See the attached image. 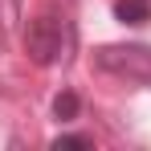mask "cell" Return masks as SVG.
<instances>
[{
    "mask_svg": "<svg viewBox=\"0 0 151 151\" xmlns=\"http://www.w3.org/2000/svg\"><path fill=\"white\" fill-rule=\"evenodd\" d=\"M94 65L102 74L151 86V49L147 45H102V49H94Z\"/></svg>",
    "mask_w": 151,
    "mask_h": 151,
    "instance_id": "6da1fadb",
    "label": "cell"
},
{
    "mask_svg": "<svg viewBox=\"0 0 151 151\" xmlns=\"http://www.w3.org/2000/svg\"><path fill=\"white\" fill-rule=\"evenodd\" d=\"M25 45H29V53H33V61L49 65V61H57V57L65 53V25H61L57 17H37V21H29Z\"/></svg>",
    "mask_w": 151,
    "mask_h": 151,
    "instance_id": "7a4b0ae2",
    "label": "cell"
},
{
    "mask_svg": "<svg viewBox=\"0 0 151 151\" xmlns=\"http://www.w3.org/2000/svg\"><path fill=\"white\" fill-rule=\"evenodd\" d=\"M114 17L123 25H147L151 21V0H114Z\"/></svg>",
    "mask_w": 151,
    "mask_h": 151,
    "instance_id": "3957f363",
    "label": "cell"
},
{
    "mask_svg": "<svg viewBox=\"0 0 151 151\" xmlns=\"http://www.w3.org/2000/svg\"><path fill=\"white\" fill-rule=\"evenodd\" d=\"M53 114H57L61 123H70V119H78V94H74V90H61V94L53 98Z\"/></svg>",
    "mask_w": 151,
    "mask_h": 151,
    "instance_id": "277c9868",
    "label": "cell"
},
{
    "mask_svg": "<svg viewBox=\"0 0 151 151\" xmlns=\"http://www.w3.org/2000/svg\"><path fill=\"white\" fill-rule=\"evenodd\" d=\"M53 147H57V151H61V147H94V139H90V135H57Z\"/></svg>",
    "mask_w": 151,
    "mask_h": 151,
    "instance_id": "5b68a950",
    "label": "cell"
},
{
    "mask_svg": "<svg viewBox=\"0 0 151 151\" xmlns=\"http://www.w3.org/2000/svg\"><path fill=\"white\" fill-rule=\"evenodd\" d=\"M0 21H4V25L17 21V0H0Z\"/></svg>",
    "mask_w": 151,
    "mask_h": 151,
    "instance_id": "8992f818",
    "label": "cell"
}]
</instances>
